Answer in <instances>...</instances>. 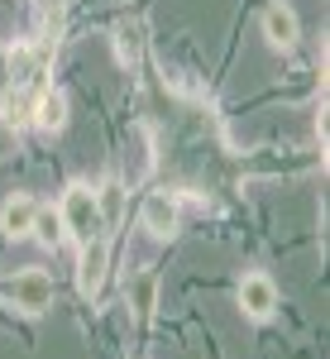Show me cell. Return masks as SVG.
Wrapping results in <instances>:
<instances>
[{
  "label": "cell",
  "instance_id": "6da1fadb",
  "mask_svg": "<svg viewBox=\"0 0 330 359\" xmlns=\"http://www.w3.org/2000/svg\"><path fill=\"white\" fill-rule=\"evenodd\" d=\"M57 221H62V235H72L77 245H86L91 235H106V225H101V206H96V192H91L86 182H72V187L62 192Z\"/></svg>",
  "mask_w": 330,
  "mask_h": 359
},
{
  "label": "cell",
  "instance_id": "7a4b0ae2",
  "mask_svg": "<svg viewBox=\"0 0 330 359\" xmlns=\"http://www.w3.org/2000/svg\"><path fill=\"white\" fill-rule=\"evenodd\" d=\"M5 297L29 311V316H39V311H48L53 306V278L43 273V269H25V273H15L5 283Z\"/></svg>",
  "mask_w": 330,
  "mask_h": 359
},
{
  "label": "cell",
  "instance_id": "3957f363",
  "mask_svg": "<svg viewBox=\"0 0 330 359\" xmlns=\"http://www.w3.org/2000/svg\"><path fill=\"white\" fill-rule=\"evenodd\" d=\"M106 269H110V240L106 235H91L82 245V254H77V287H82V297H96L101 292Z\"/></svg>",
  "mask_w": 330,
  "mask_h": 359
},
{
  "label": "cell",
  "instance_id": "277c9868",
  "mask_svg": "<svg viewBox=\"0 0 330 359\" xmlns=\"http://www.w3.org/2000/svg\"><path fill=\"white\" fill-rule=\"evenodd\" d=\"M240 306H245V316H254V321L273 316L277 311V283L268 273H245L240 278Z\"/></svg>",
  "mask_w": 330,
  "mask_h": 359
},
{
  "label": "cell",
  "instance_id": "5b68a950",
  "mask_svg": "<svg viewBox=\"0 0 330 359\" xmlns=\"http://www.w3.org/2000/svg\"><path fill=\"white\" fill-rule=\"evenodd\" d=\"M139 221H144L149 235L167 240V235L177 230V196H172V192H149V196H144V206H139Z\"/></svg>",
  "mask_w": 330,
  "mask_h": 359
},
{
  "label": "cell",
  "instance_id": "8992f818",
  "mask_svg": "<svg viewBox=\"0 0 330 359\" xmlns=\"http://www.w3.org/2000/svg\"><path fill=\"white\" fill-rule=\"evenodd\" d=\"M39 130H48V135H57V130H67V96L57 91V86H39L34 91V115H29Z\"/></svg>",
  "mask_w": 330,
  "mask_h": 359
},
{
  "label": "cell",
  "instance_id": "52a82bcc",
  "mask_svg": "<svg viewBox=\"0 0 330 359\" xmlns=\"http://www.w3.org/2000/svg\"><path fill=\"white\" fill-rule=\"evenodd\" d=\"M297 34H302V29H297V15H292V5L273 0V5L263 10V39H268L273 48H282V53H287V48L297 43Z\"/></svg>",
  "mask_w": 330,
  "mask_h": 359
},
{
  "label": "cell",
  "instance_id": "ba28073f",
  "mask_svg": "<svg viewBox=\"0 0 330 359\" xmlns=\"http://www.w3.org/2000/svg\"><path fill=\"white\" fill-rule=\"evenodd\" d=\"M34 211H39L34 196H10V201L0 206V235H10V240L29 235V230H34Z\"/></svg>",
  "mask_w": 330,
  "mask_h": 359
},
{
  "label": "cell",
  "instance_id": "9c48e42d",
  "mask_svg": "<svg viewBox=\"0 0 330 359\" xmlns=\"http://www.w3.org/2000/svg\"><path fill=\"white\" fill-rule=\"evenodd\" d=\"M96 206H101V225L115 230L120 216H125V187L120 182H106V187H96Z\"/></svg>",
  "mask_w": 330,
  "mask_h": 359
},
{
  "label": "cell",
  "instance_id": "30bf717a",
  "mask_svg": "<svg viewBox=\"0 0 330 359\" xmlns=\"http://www.w3.org/2000/svg\"><path fill=\"white\" fill-rule=\"evenodd\" d=\"M39 245H48V249H57V240H62V221H57V211L53 206H39L34 211V230H29Z\"/></svg>",
  "mask_w": 330,
  "mask_h": 359
},
{
  "label": "cell",
  "instance_id": "8fae6325",
  "mask_svg": "<svg viewBox=\"0 0 330 359\" xmlns=\"http://www.w3.org/2000/svg\"><path fill=\"white\" fill-rule=\"evenodd\" d=\"M130 302H135L139 316H149V311H153V302H158V278L149 273V269L135 273V283H130Z\"/></svg>",
  "mask_w": 330,
  "mask_h": 359
}]
</instances>
